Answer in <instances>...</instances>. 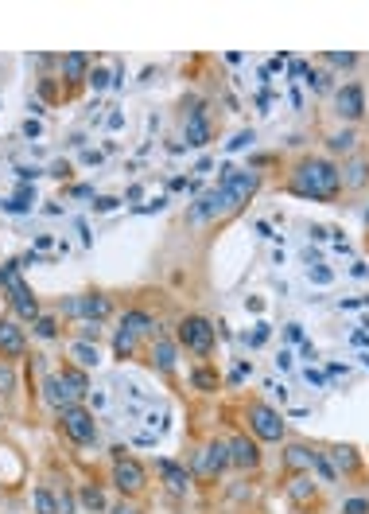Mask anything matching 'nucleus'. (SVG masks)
<instances>
[{"label": "nucleus", "instance_id": "nucleus-1", "mask_svg": "<svg viewBox=\"0 0 369 514\" xmlns=\"http://www.w3.org/2000/svg\"><path fill=\"white\" fill-rule=\"evenodd\" d=\"M288 187H292V195H299V199L330 203V199L342 191V172H338L330 160H323V156H307L292 172V184Z\"/></svg>", "mask_w": 369, "mask_h": 514}, {"label": "nucleus", "instance_id": "nucleus-2", "mask_svg": "<svg viewBox=\"0 0 369 514\" xmlns=\"http://www.w3.org/2000/svg\"><path fill=\"white\" fill-rule=\"evenodd\" d=\"M257 187H261V175H257V172H238L233 164H226V168H222V179H218V191L226 195V207H229V215L245 207V203H249V199L257 195Z\"/></svg>", "mask_w": 369, "mask_h": 514}, {"label": "nucleus", "instance_id": "nucleus-3", "mask_svg": "<svg viewBox=\"0 0 369 514\" xmlns=\"http://www.w3.org/2000/svg\"><path fill=\"white\" fill-rule=\"evenodd\" d=\"M43 390H47V402L63 413V409H70L82 394H89V382H86L82 370H63V374H51L43 382Z\"/></svg>", "mask_w": 369, "mask_h": 514}, {"label": "nucleus", "instance_id": "nucleus-4", "mask_svg": "<svg viewBox=\"0 0 369 514\" xmlns=\"http://www.w3.org/2000/svg\"><path fill=\"white\" fill-rule=\"evenodd\" d=\"M0 285L12 293V304H16V312H20L23 319H39V300L32 296V288L20 281V261H4L0 265Z\"/></svg>", "mask_w": 369, "mask_h": 514}, {"label": "nucleus", "instance_id": "nucleus-5", "mask_svg": "<svg viewBox=\"0 0 369 514\" xmlns=\"http://www.w3.org/2000/svg\"><path fill=\"white\" fill-rule=\"evenodd\" d=\"M59 421H63V433L74 440V444H94V440H98V421H94V413H89V409H82V405L63 409V413H59Z\"/></svg>", "mask_w": 369, "mask_h": 514}, {"label": "nucleus", "instance_id": "nucleus-6", "mask_svg": "<svg viewBox=\"0 0 369 514\" xmlns=\"http://www.w3.org/2000/svg\"><path fill=\"white\" fill-rule=\"evenodd\" d=\"M179 343L187 350H195V355H210L214 350V324L202 316H187L179 324Z\"/></svg>", "mask_w": 369, "mask_h": 514}, {"label": "nucleus", "instance_id": "nucleus-7", "mask_svg": "<svg viewBox=\"0 0 369 514\" xmlns=\"http://www.w3.org/2000/svg\"><path fill=\"white\" fill-rule=\"evenodd\" d=\"M249 428L257 433V440H280L284 437V417L264 402L249 405Z\"/></svg>", "mask_w": 369, "mask_h": 514}, {"label": "nucleus", "instance_id": "nucleus-8", "mask_svg": "<svg viewBox=\"0 0 369 514\" xmlns=\"http://www.w3.org/2000/svg\"><path fill=\"white\" fill-rule=\"evenodd\" d=\"M144 468L136 464V459H129V456H120L117 464H113V483H117V491L120 495H140L144 491Z\"/></svg>", "mask_w": 369, "mask_h": 514}, {"label": "nucleus", "instance_id": "nucleus-9", "mask_svg": "<svg viewBox=\"0 0 369 514\" xmlns=\"http://www.w3.org/2000/svg\"><path fill=\"white\" fill-rule=\"evenodd\" d=\"M229 464L241 471H253L257 464H261V448H257V440L249 437H233L229 440Z\"/></svg>", "mask_w": 369, "mask_h": 514}, {"label": "nucleus", "instance_id": "nucleus-10", "mask_svg": "<svg viewBox=\"0 0 369 514\" xmlns=\"http://www.w3.org/2000/svg\"><path fill=\"white\" fill-rule=\"evenodd\" d=\"M66 312H74V316H86V319H105L109 312H113V304H109V296L89 293V296H78V300H70V304H66Z\"/></svg>", "mask_w": 369, "mask_h": 514}, {"label": "nucleus", "instance_id": "nucleus-11", "mask_svg": "<svg viewBox=\"0 0 369 514\" xmlns=\"http://www.w3.org/2000/svg\"><path fill=\"white\" fill-rule=\"evenodd\" d=\"M335 106L346 121H358L361 113H366V94H361V86H354V82H350V86H338Z\"/></svg>", "mask_w": 369, "mask_h": 514}, {"label": "nucleus", "instance_id": "nucleus-12", "mask_svg": "<svg viewBox=\"0 0 369 514\" xmlns=\"http://www.w3.org/2000/svg\"><path fill=\"white\" fill-rule=\"evenodd\" d=\"M229 468V444H207V452H202V459H198V475H207V480H218L222 471Z\"/></svg>", "mask_w": 369, "mask_h": 514}, {"label": "nucleus", "instance_id": "nucleus-13", "mask_svg": "<svg viewBox=\"0 0 369 514\" xmlns=\"http://www.w3.org/2000/svg\"><path fill=\"white\" fill-rule=\"evenodd\" d=\"M28 339H23V328H16L12 319H0V359H20Z\"/></svg>", "mask_w": 369, "mask_h": 514}, {"label": "nucleus", "instance_id": "nucleus-14", "mask_svg": "<svg viewBox=\"0 0 369 514\" xmlns=\"http://www.w3.org/2000/svg\"><path fill=\"white\" fill-rule=\"evenodd\" d=\"M187 144L191 148H202V144H210V125H207V113L198 110H191L187 113Z\"/></svg>", "mask_w": 369, "mask_h": 514}, {"label": "nucleus", "instance_id": "nucleus-15", "mask_svg": "<svg viewBox=\"0 0 369 514\" xmlns=\"http://www.w3.org/2000/svg\"><path fill=\"white\" fill-rule=\"evenodd\" d=\"M315 456H319V452L307 448V444H288V452H284V468H288V471H311Z\"/></svg>", "mask_w": 369, "mask_h": 514}, {"label": "nucleus", "instance_id": "nucleus-16", "mask_svg": "<svg viewBox=\"0 0 369 514\" xmlns=\"http://www.w3.org/2000/svg\"><path fill=\"white\" fill-rule=\"evenodd\" d=\"M160 328L148 312H125L120 316V331H129V335H152V331Z\"/></svg>", "mask_w": 369, "mask_h": 514}, {"label": "nucleus", "instance_id": "nucleus-17", "mask_svg": "<svg viewBox=\"0 0 369 514\" xmlns=\"http://www.w3.org/2000/svg\"><path fill=\"white\" fill-rule=\"evenodd\" d=\"M59 66H63V75L70 78V82H82V78H86V70H89V59L78 55V51H70V55L59 59Z\"/></svg>", "mask_w": 369, "mask_h": 514}, {"label": "nucleus", "instance_id": "nucleus-18", "mask_svg": "<svg viewBox=\"0 0 369 514\" xmlns=\"http://www.w3.org/2000/svg\"><path fill=\"white\" fill-rule=\"evenodd\" d=\"M288 499H292L295 506H307L311 499H315V483L304 480V475H295V480L288 483Z\"/></svg>", "mask_w": 369, "mask_h": 514}, {"label": "nucleus", "instance_id": "nucleus-19", "mask_svg": "<svg viewBox=\"0 0 369 514\" xmlns=\"http://www.w3.org/2000/svg\"><path fill=\"white\" fill-rule=\"evenodd\" d=\"M156 471L171 483L175 491H183V487H187V468H179V464H171V459H156Z\"/></svg>", "mask_w": 369, "mask_h": 514}, {"label": "nucleus", "instance_id": "nucleus-20", "mask_svg": "<svg viewBox=\"0 0 369 514\" xmlns=\"http://www.w3.org/2000/svg\"><path fill=\"white\" fill-rule=\"evenodd\" d=\"M152 359H156V366H160V370H175V343H167V339H156V347H152Z\"/></svg>", "mask_w": 369, "mask_h": 514}, {"label": "nucleus", "instance_id": "nucleus-21", "mask_svg": "<svg viewBox=\"0 0 369 514\" xmlns=\"http://www.w3.org/2000/svg\"><path fill=\"white\" fill-rule=\"evenodd\" d=\"M330 456H335V468H342V471H358V464H361L354 448H335Z\"/></svg>", "mask_w": 369, "mask_h": 514}, {"label": "nucleus", "instance_id": "nucleus-22", "mask_svg": "<svg viewBox=\"0 0 369 514\" xmlns=\"http://www.w3.org/2000/svg\"><path fill=\"white\" fill-rule=\"evenodd\" d=\"M74 359L82 362V366H98V347H89L86 339L74 343Z\"/></svg>", "mask_w": 369, "mask_h": 514}, {"label": "nucleus", "instance_id": "nucleus-23", "mask_svg": "<svg viewBox=\"0 0 369 514\" xmlns=\"http://www.w3.org/2000/svg\"><path fill=\"white\" fill-rule=\"evenodd\" d=\"M191 382H195V390H207V394H210V390H218V374L214 370H195V374H191Z\"/></svg>", "mask_w": 369, "mask_h": 514}, {"label": "nucleus", "instance_id": "nucleus-24", "mask_svg": "<svg viewBox=\"0 0 369 514\" xmlns=\"http://www.w3.org/2000/svg\"><path fill=\"white\" fill-rule=\"evenodd\" d=\"M132 347H136V335H129V331H117V339H113V350H117V359L132 355Z\"/></svg>", "mask_w": 369, "mask_h": 514}, {"label": "nucleus", "instance_id": "nucleus-25", "mask_svg": "<svg viewBox=\"0 0 369 514\" xmlns=\"http://www.w3.org/2000/svg\"><path fill=\"white\" fill-rule=\"evenodd\" d=\"M354 141H358L354 132H335L326 144H330V152H350V148H354Z\"/></svg>", "mask_w": 369, "mask_h": 514}, {"label": "nucleus", "instance_id": "nucleus-26", "mask_svg": "<svg viewBox=\"0 0 369 514\" xmlns=\"http://www.w3.org/2000/svg\"><path fill=\"white\" fill-rule=\"evenodd\" d=\"M35 511H39V514H59L54 495H51V491H35Z\"/></svg>", "mask_w": 369, "mask_h": 514}, {"label": "nucleus", "instance_id": "nucleus-27", "mask_svg": "<svg viewBox=\"0 0 369 514\" xmlns=\"http://www.w3.org/2000/svg\"><path fill=\"white\" fill-rule=\"evenodd\" d=\"M311 468H315V471H319V475H323L326 483H335V480H338V471H335V464H330V459H326L323 452H319V456H315V464H311Z\"/></svg>", "mask_w": 369, "mask_h": 514}, {"label": "nucleus", "instance_id": "nucleus-28", "mask_svg": "<svg viewBox=\"0 0 369 514\" xmlns=\"http://www.w3.org/2000/svg\"><path fill=\"white\" fill-rule=\"evenodd\" d=\"M346 172H350V175H346V184H350V187H361V184H366V172H369V168H366V160H354Z\"/></svg>", "mask_w": 369, "mask_h": 514}, {"label": "nucleus", "instance_id": "nucleus-29", "mask_svg": "<svg viewBox=\"0 0 369 514\" xmlns=\"http://www.w3.org/2000/svg\"><path fill=\"white\" fill-rule=\"evenodd\" d=\"M82 503H86L89 511H105V495H101L98 487H86V491H82Z\"/></svg>", "mask_w": 369, "mask_h": 514}, {"label": "nucleus", "instance_id": "nucleus-30", "mask_svg": "<svg viewBox=\"0 0 369 514\" xmlns=\"http://www.w3.org/2000/svg\"><path fill=\"white\" fill-rule=\"evenodd\" d=\"M35 335H43V339H54V335H59V324H54L51 316H39V319H35Z\"/></svg>", "mask_w": 369, "mask_h": 514}, {"label": "nucleus", "instance_id": "nucleus-31", "mask_svg": "<svg viewBox=\"0 0 369 514\" xmlns=\"http://www.w3.org/2000/svg\"><path fill=\"white\" fill-rule=\"evenodd\" d=\"M326 63H330V66H354V63H358V55H350V51H330Z\"/></svg>", "mask_w": 369, "mask_h": 514}, {"label": "nucleus", "instance_id": "nucleus-32", "mask_svg": "<svg viewBox=\"0 0 369 514\" xmlns=\"http://www.w3.org/2000/svg\"><path fill=\"white\" fill-rule=\"evenodd\" d=\"M330 269H326V265H315V269H311V281H315V285H330Z\"/></svg>", "mask_w": 369, "mask_h": 514}, {"label": "nucleus", "instance_id": "nucleus-33", "mask_svg": "<svg viewBox=\"0 0 369 514\" xmlns=\"http://www.w3.org/2000/svg\"><path fill=\"white\" fill-rule=\"evenodd\" d=\"M342 514H369V503L366 499H350V503L342 506Z\"/></svg>", "mask_w": 369, "mask_h": 514}, {"label": "nucleus", "instance_id": "nucleus-34", "mask_svg": "<svg viewBox=\"0 0 369 514\" xmlns=\"http://www.w3.org/2000/svg\"><path fill=\"white\" fill-rule=\"evenodd\" d=\"M89 82H94V90H105L109 86V70H101V66H98V70L89 75Z\"/></svg>", "mask_w": 369, "mask_h": 514}, {"label": "nucleus", "instance_id": "nucleus-35", "mask_svg": "<svg viewBox=\"0 0 369 514\" xmlns=\"http://www.w3.org/2000/svg\"><path fill=\"white\" fill-rule=\"evenodd\" d=\"M249 141H253V129H249V132H238V137L229 141V152H238V148H245Z\"/></svg>", "mask_w": 369, "mask_h": 514}, {"label": "nucleus", "instance_id": "nucleus-36", "mask_svg": "<svg viewBox=\"0 0 369 514\" xmlns=\"http://www.w3.org/2000/svg\"><path fill=\"white\" fill-rule=\"evenodd\" d=\"M4 210H12V215H23V210H32L28 203H20V199H8V203H0Z\"/></svg>", "mask_w": 369, "mask_h": 514}, {"label": "nucleus", "instance_id": "nucleus-37", "mask_svg": "<svg viewBox=\"0 0 369 514\" xmlns=\"http://www.w3.org/2000/svg\"><path fill=\"white\" fill-rule=\"evenodd\" d=\"M23 132H28V137H39V132H43V125H39L35 117H28V121H23Z\"/></svg>", "mask_w": 369, "mask_h": 514}, {"label": "nucleus", "instance_id": "nucleus-38", "mask_svg": "<svg viewBox=\"0 0 369 514\" xmlns=\"http://www.w3.org/2000/svg\"><path fill=\"white\" fill-rule=\"evenodd\" d=\"M94 207H98L101 215H105V210H117V207H120V199H98V203H94Z\"/></svg>", "mask_w": 369, "mask_h": 514}, {"label": "nucleus", "instance_id": "nucleus-39", "mask_svg": "<svg viewBox=\"0 0 369 514\" xmlns=\"http://www.w3.org/2000/svg\"><path fill=\"white\" fill-rule=\"evenodd\" d=\"M264 339H268V328H264V324H261V328L253 331V339H249V343H253V347H261Z\"/></svg>", "mask_w": 369, "mask_h": 514}, {"label": "nucleus", "instance_id": "nucleus-40", "mask_svg": "<svg viewBox=\"0 0 369 514\" xmlns=\"http://www.w3.org/2000/svg\"><path fill=\"white\" fill-rule=\"evenodd\" d=\"M245 374H249V362H241V366H238V370H233V374H229V382H241V378H245Z\"/></svg>", "mask_w": 369, "mask_h": 514}, {"label": "nucleus", "instance_id": "nucleus-41", "mask_svg": "<svg viewBox=\"0 0 369 514\" xmlns=\"http://www.w3.org/2000/svg\"><path fill=\"white\" fill-rule=\"evenodd\" d=\"M307 382H315V386H323V382H326V374H319V370H311V366H307Z\"/></svg>", "mask_w": 369, "mask_h": 514}, {"label": "nucleus", "instance_id": "nucleus-42", "mask_svg": "<svg viewBox=\"0 0 369 514\" xmlns=\"http://www.w3.org/2000/svg\"><path fill=\"white\" fill-rule=\"evenodd\" d=\"M280 66H288V55H276V59H272V63H268V75H272V70H280Z\"/></svg>", "mask_w": 369, "mask_h": 514}, {"label": "nucleus", "instance_id": "nucleus-43", "mask_svg": "<svg viewBox=\"0 0 369 514\" xmlns=\"http://www.w3.org/2000/svg\"><path fill=\"white\" fill-rule=\"evenodd\" d=\"M288 339L299 343V339H304V328H299V324H292V328H288Z\"/></svg>", "mask_w": 369, "mask_h": 514}, {"label": "nucleus", "instance_id": "nucleus-44", "mask_svg": "<svg viewBox=\"0 0 369 514\" xmlns=\"http://www.w3.org/2000/svg\"><path fill=\"white\" fill-rule=\"evenodd\" d=\"M59 511H63V514H70V511H74V499H70V495H63V503H59Z\"/></svg>", "mask_w": 369, "mask_h": 514}, {"label": "nucleus", "instance_id": "nucleus-45", "mask_svg": "<svg viewBox=\"0 0 369 514\" xmlns=\"http://www.w3.org/2000/svg\"><path fill=\"white\" fill-rule=\"evenodd\" d=\"M109 514H140V511H136V506H125V503H120V506H113Z\"/></svg>", "mask_w": 369, "mask_h": 514}, {"label": "nucleus", "instance_id": "nucleus-46", "mask_svg": "<svg viewBox=\"0 0 369 514\" xmlns=\"http://www.w3.org/2000/svg\"><path fill=\"white\" fill-rule=\"evenodd\" d=\"M366 219H369V215H366Z\"/></svg>", "mask_w": 369, "mask_h": 514}]
</instances>
